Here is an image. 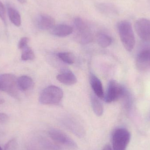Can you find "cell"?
Wrapping results in <instances>:
<instances>
[{
	"mask_svg": "<svg viewBox=\"0 0 150 150\" xmlns=\"http://www.w3.org/2000/svg\"><path fill=\"white\" fill-rule=\"evenodd\" d=\"M26 148L28 150H62L49 136L41 134L32 136L27 140Z\"/></svg>",
	"mask_w": 150,
	"mask_h": 150,
	"instance_id": "6da1fadb",
	"label": "cell"
},
{
	"mask_svg": "<svg viewBox=\"0 0 150 150\" xmlns=\"http://www.w3.org/2000/svg\"><path fill=\"white\" fill-rule=\"evenodd\" d=\"M118 30L121 40L126 50L130 52L134 49L135 39L132 25L127 21H122L118 24Z\"/></svg>",
	"mask_w": 150,
	"mask_h": 150,
	"instance_id": "7a4b0ae2",
	"label": "cell"
},
{
	"mask_svg": "<svg viewBox=\"0 0 150 150\" xmlns=\"http://www.w3.org/2000/svg\"><path fill=\"white\" fill-rule=\"evenodd\" d=\"M48 136L62 150H76V143L66 133L59 129H52L48 131Z\"/></svg>",
	"mask_w": 150,
	"mask_h": 150,
	"instance_id": "3957f363",
	"label": "cell"
},
{
	"mask_svg": "<svg viewBox=\"0 0 150 150\" xmlns=\"http://www.w3.org/2000/svg\"><path fill=\"white\" fill-rule=\"evenodd\" d=\"M63 97V91L60 88L55 86H49L40 93L39 101L43 105H58L60 103Z\"/></svg>",
	"mask_w": 150,
	"mask_h": 150,
	"instance_id": "277c9868",
	"label": "cell"
},
{
	"mask_svg": "<svg viewBox=\"0 0 150 150\" xmlns=\"http://www.w3.org/2000/svg\"><path fill=\"white\" fill-rule=\"evenodd\" d=\"M17 78L15 75L5 74L0 75V91L5 92L13 98L18 97Z\"/></svg>",
	"mask_w": 150,
	"mask_h": 150,
	"instance_id": "5b68a950",
	"label": "cell"
},
{
	"mask_svg": "<svg viewBox=\"0 0 150 150\" xmlns=\"http://www.w3.org/2000/svg\"><path fill=\"white\" fill-rule=\"evenodd\" d=\"M130 133L124 128L115 130L112 137L113 150H126L130 142Z\"/></svg>",
	"mask_w": 150,
	"mask_h": 150,
	"instance_id": "8992f818",
	"label": "cell"
},
{
	"mask_svg": "<svg viewBox=\"0 0 150 150\" xmlns=\"http://www.w3.org/2000/svg\"><path fill=\"white\" fill-rule=\"evenodd\" d=\"M126 89L115 80H111L105 97V101L110 103L121 98Z\"/></svg>",
	"mask_w": 150,
	"mask_h": 150,
	"instance_id": "52a82bcc",
	"label": "cell"
},
{
	"mask_svg": "<svg viewBox=\"0 0 150 150\" xmlns=\"http://www.w3.org/2000/svg\"><path fill=\"white\" fill-rule=\"evenodd\" d=\"M135 29L138 36L143 40L150 41V20L141 18L135 23Z\"/></svg>",
	"mask_w": 150,
	"mask_h": 150,
	"instance_id": "ba28073f",
	"label": "cell"
},
{
	"mask_svg": "<svg viewBox=\"0 0 150 150\" xmlns=\"http://www.w3.org/2000/svg\"><path fill=\"white\" fill-rule=\"evenodd\" d=\"M77 33L76 38L82 44L91 43L93 40V35L85 22L81 23L76 27Z\"/></svg>",
	"mask_w": 150,
	"mask_h": 150,
	"instance_id": "9c48e42d",
	"label": "cell"
},
{
	"mask_svg": "<svg viewBox=\"0 0 150 150\" xmlns=\"http://www.w3.org/2000/svg\"><path fill=\"white\" fill-rule=\"evenodd\" d=\"M136 65L138 69L144 71L150 67V49L141 51L137 57Z\"/></svg>",
	"mask_w": 150,
	"mask_h": 150,
	"instance_id": "30bf717a",
	"label": "cell"
},
{
	"mask_svg": "<svg viewBox=\"0 0 150 150\" xmlns=\"http://www.w3.org/2000/svg\"><path fill=\"white\" fill-rule=\"evenodd\" d=\"M57 79L60 83L67 85L74 84L77 81L74 74L68 69L62 70L57 75Z\"/></svg>",
	"mask_w": 150,
	"mask_h": 150,
	"instance_id": "8fae6325",
	"label": "cell"
},
{
	"mask_svg": "<svg viewBox=\"0 0 150 150\" xmlns=\"http://www.w3.org/2000/svg\"><path fill=\"white\" fill-rule=\"evenodd\" d=\"M37 25L39 28L42 30H51L55 25V20L51 16L41 15L37 20Z\"/></svg>",
	"mask_w": 150,
	"mask_h": 150,
	"instance_id": "7c38bea8",
	"label": "cell"
},
{
	"mask_svg": "<svg viewBox=\"0 0 150 150\" xmlns=\"http://www.w3.org/2000/svg\"><path fill=\"white\" fill-rule=\"evenodd\" d=\"M90 78V83L94 94L99 98L103 99L105 97V95L101 81L93 74H91Z\"/></svg>",
	"mask_w": 150,
	"mask_h": 150,
	"instance_id": "4fadbf2b",
	"label": "cell"
},
{
	"mask_svg": "<svg viewBox=\"0 0 150 150\" xmlns=\"http://www.w3.org/2000/svg\"><path fill=\"white\" fill-rule=\"evenodd\" d=\"M51 30L53 35L59 37H67L71 34L74 31L71 26L64 24L54 25Z\"/></svg>",
	"mask_w": 150,
	"mask_h": 150,
	"instance_id": "5bb4252c",
	"label": "cell"
},
{
	"mask_svg": "<svg viewBox=\"0 0 150 150\" xmlns=\"http://www.w3.org/2000/svg\"><path fill=\"white\" fill-rule=\"evenodd\" d=\"M17 86L19 90L26 91L31 88L33 82L31 78L27 76H22L17 79Z\"/></svg>",
	"mask_w": 150,
	"mask_h": 150,
	"instance_id": "9a60e30c",
	"label": "cell"
},
{
	"mask_svg": "<svg viewBox=\"0 0 150 150\" xmlns=\"http://www.w3.org/2000/svg\"><path fill=\"white\" fill-rule=\"evenodd\" d=\"M8 13L11 22L16 26H20L21 25V18L18 11L13 7L8 6Z\"/></svg>",
	"mask_w": 150,
	"mask_h": 150,
	"instance_id": "2e32d148",
	"label": "cell"
},
{
	"mask_svg": "<svg viewBox=\"0 0 150 150\" xmlns=\"http://www.w3.org/2000/svg\"><path fill=\"white\" fill-rule=\"evenodd\" d=\"M99 99L95 94L91 97L92 106L94 113L98 116H101L104 112V107Z\"/></svg>",
	"mask_w": 150,
	"mask_h": 150,
	"instance_id": "e0dca14e",
	"label": "cell"
},
{
	"mask_svg": "<svg viewBox=\"0 0 150 150\" xmlns=\"http://www.w3.org/2000/svg\"><path fill=\"white\" fill-rule=\"evenodd\" d=\"M98 44L102 47H106L110 46L112 43V39L110 36L104 33H99L97 35Z\"/></svg>",
	"mask_w": 150,
	"mask_h": 150,
	"instance_id": "ac0fdd59",
	"label": "cell"
},
{
	"mask_svg": "<svg viewBox=\"0 0 150 150\" xmlns=\"http://www.w3.org/2000/svg\"><path fill=\"white\" fill-rule=\"evenodd\" d=\"M58 56L61 60L67 64L72 65L74 63L75 56L72 53L68 52L59 53Z\"/></svg>",
	"mask_w": 150,
	"mask_h": 150,
	"instance_id": "d6986e66",
	"label": "cell"
},
{
	"mask_svg": "<svg viewBox=\"0 0 150 150\" xmlns=\"http://www.w3.org/2000/svg\"><path fill=\"white\" fill-rule=\"evenodd\" d=\"M22 50L21 59L22 60L26 61L33 60L35 58V54L32 49L27 46Z\"/></svg>",
	"mask_w": 150,
	"mask_h": 150,
	"instance_id": "ffe728a7",
	"label": "cell"
},
{
	"mask_svg": "<svg viewBox=\"0 0 150 150\" xmlns=\"http://www.w3.org/2000/svg\"><path fill=\"white\" fill-rule=\"evenodd\" d=\"M121 98L123 100L124 106L126 108L129 109L132 105V99L129 92L126 89Z\"/></svg>",
	"mask_w": 150,
	"mask_h": 150,
	"instance_id": "44dd1931",
	"label": "cell"
},
{
	"mask_svg": "<svg viewBox=\"0 0 150 150\" xmlns=\"http://www.w3.org/2000/svg\"><path fill=\"white\" fill-rule=\"evenodd\" d=\"M17 145L16 140L15 138L11 139L5 144L4 150H16Z\"/></svg>",
	"mask_w": 150,
	"mask_h": 150,
	"instance_id": "7402d4cb",
	"label": "cell"
},
{
	"mask_svg": "<svg viewBox=\"0 0 150 150\" xmlns=\"http://www.w3.org/2000/svg\"><path fill=\"white\" fill-rule=\"evenodd\" d=\"M6 9L3 4L0 1V18L4 24L6 23Z\"/></svg>",
	"mask_w": 150,
	"mask_h": 150,
	"instance_id": "603a6c76",
	"label": "cell"
},
{
	"mask_svg": "<svg viewBox=\"0 0 150 150\" xmlns=\"http://www.w3.org/2000/svg\"><path fill=\"white\" fill-rule=\"evenodd\" d=\"M29 39L27 37H23L19 40L18 44V47L20 50H23L26 47L28 46Z\"/></svg>",
	"mask_w": 150,
	"mask_h": 150,
	"instance_id": "cb8c5ba5",
	"label": "cell"
},
{
	"mask_svg": "<svg viewBox=\"0 0 150 150\" xmlns=\"http://www.w3.org/2000/svg\"><path fill=\"white\" fill-rule=\"evenodd\" d=\"M8 116L4 113H0V123L4 124L8 122Z\"/></svg>",
	"mask_w": 150,
	"mask_h": 150,
	"instance_id": "d4e9b609",
	"label": "cell"
},
{
	"mask_svg": "<svg viewBox=\"0 0 150 150\" xmlns=\"http://www.w3.org/2000/svg\"><path fill=\"white\" fill-rule=\"evenodd\" d=\"M102 150H112V149L111 148V146L109 144H107L105 145Z\"/></svg>",
	"mask_w": 150,
	"mask_h": 150,
	"instance_id": "484cf974",
	"label": "cell"
},
{
	"mask_svg": "<svg viewBox=\"0 0 150 150\" xmlns=\"http://www.w3.org/2000/svg\"><path fill=\"white\" fill-rule=\"evenodd\" d=\"M17 1H18L21 4H24L26 2V0H17Z\"/></svg>",
	"mask_w": 150,
	"mask_h": 150,
	"instance_id": "4316f807",
	"label": "cell"
},
{
	"mask_svg": "<svg viewBox=\"0 0 150 150\" xmlns=\"http://www.w3.org/2000/svg\"><path fill=\"white\" fill-rule=\"evenodd\" d=\"M4 102V100L3 99L0 98V105L3 104Z\"/></svg>",
	"mask_w": 150,
	"mask_h": 150,
	"instance_id": "83f0119b",
	"label": "cell"
},
{
	"mask_svg": "<svg viewBox=\"0 0 150 150\" xmlns=\"http://www.w3.org/2000/svg\"><path fill=\"white\" fill-rule=\"evenodd\" d=\"M148 120L150 121V113L149 114V117H148Z\"/></svg>",
	"mask_w": 150,
	"mask_h": 150,
	"instance_id": "f1b7e54d",
	"label": "cell"
},
{
	"mask_svg": "<svg viewBox=\"0 0 150 150\" xmlns=\"http://www.w3.org/2000/svg\"><path fill=\"white\" fill-rule=\"evenodd\" d=\"M0 150H3L1 148V146H0Z\"/></svg>",
	"mask_w": 150,
	"mask_h": 150,
	"instance_id": "f546056e",
	"label": "cell"
}]
</instances>
